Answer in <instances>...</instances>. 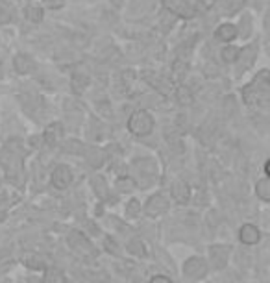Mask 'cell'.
<instances>
[{
  "instance_id": "cell-1",
  "label": "cell",
  "mask_w": 270,
  "mask_h": 283,
  "mask_svg": "<svg viewBox=\"0 0 270 283\" xmlns=\"http://www.w3.org/2000/svg\"><path fill=\"white\" fill-rule=\"evenodd\" d=\"M242 96L246 104H269L270 96V83H269V71H261L255 76V82H252L250 85H246L242 89Z\"/></svg>"
},
{
  "instance_id": "cell-2",
  "label": "cell",
  "mask_w": 270,
  "mask_h": 283,
  "mask_svg": "<svg viewBox=\"0 0 270 283\" xmlns=\"http://www.w3.org/2000/svg\"><path fill=\"white\" fill-rule=\"evenodd\" d=\"M232 254H233V246L228 245V243H213L207 246V265H209V270L213 272H222L228 268L230 261H232Z\"/></svg>"
},
{
  "instance_id": "cell-3",
  "label": "cell",
  "mask_w": 270,
  "mask_h": 283,
  "mask_svg": "<svg viewBox=\"0 0 270 283\" xmlns=\"http://www.w3.org/2000/svg\"><path fill=\"white\" fill-rule=\"evenodd\" d=\"M209 265L204 256H191L187 257L181 265V274L193 283H202L209 276Z\"/></svg>"
},
{
  "instance_id": "cell-4",
  "label": "cell",
  "mask_w": 270,
  "mask_h": 283,
  "mask_svg": "<svg viewBox=\"0 0 270 283\" xmlns=\"http://www.w3.org/2000/svg\"><path fill=\"white\" fill-rule=\"evenodd\" d=\"M128 130L135 137H148L154 132V117L146 110L133 111L128 119Z\"/></svg>"
},
{
  "instance_id": "cell-5",
  "label": "cell",
  "mask_w": 270,
  "mask_h": 283,
  "mask_svg": "<svg viewBox=\"0 0 270 283\" xmlns=\"http://www.w3.org/2000/svg\"><path fill=\"white\" fill-rule=\"evenodd\" d=\"M168 209H170V198H167L165 192H154L143 206V213L148 219H159L168 213Z\"/></svg>"
},
{
  "instance_id": "cell-6",
  "label": "cell",
  "mask_w": 270,
  "mask_h": 283,
  "mask_svg": "<svg viewBox=\"0 0 270 283\" xmlns=\"http://www.w3.org/2000/svg\"><path fill=\"white\" fill-rule=\"evenodd\" d=\"M67 243H69V246L72 248L74 252H78V254L87 256V254H93L94 252L91 237L85 235L82 229H72V231L69 233V237H67Z\"/></svg>"
},
{
  "instance_id": "cell-7",
  "label": "cell",
  "mask_w": 270,
  "mask_h": 283,
  "mask_svg": "<svg viewBox=\"0 0 270 283\" xmlns=\"http://www.w3.org/2000/svg\"><path fill=\"white\" fill-rule=\"evenodd\" d=\"M237 239L242 246H257L263 239V231L259 226H255L252 222H244L237 231Z\"/></svg>"
},
{
  "instance_id": "cell-8",
  "label": "cell",
  "mask_w": 270,
  "mask_h": 283,
  "mask_svg": "<svg viewBox=\"0 0 270 283\" xmlns=\"http://www.w3.org/2000/svg\"><path fill=\"white\" fill-rule=\"evenodd\" d=\"M72 180H74V174H72L69 165H56L52 174H50V183L57 191H65L67 187L72 183Z\"/></svg>"
},
{
  "instance_id": "cell-9",
  "label": "cell",
  "mask_w": 270,
  "mask_h": 283,
  "mask_svg": "<svg viewBox=\"0 0 270 283\" xmlns=\"http://www.w3.org/2000/svg\"><path fill=\"white\" fill-rule=\"evenodd\" d=\"M165 8L172 11L176 17L181 19H193L196 15L195 0H163Z\"/></svg>"
},
{
  "instance_id": "cell-10",
  "label": "cell",
  "mask_w": 270,
  "mask_h": 283,
  "mask_svg": "<svg viewBox=\"0 0 270 283\" xmlns=\"http://www.w3.org/2000/svg\"><path fill=\"white\" fill-rule=\"evenodd\" d=\"M124 250H126L131 257H137V259H146V257L150 256L148 245H146L144 239H141L139 235H131V237L126 239Z\"/></svg>"
},
{
  "instance_id": "cell-11",
  "label": "cell",
  "mask_w": 270,
  "mask_h": 283,
  "mask_svg": "<svg viewBox=\"0 0 270 283\" xmlns=\"http://www.w3.org/2000/svg\"><path fill=\"white\" fill-rule=\"evenodd\" d=\"M170 198L180 204V206H185L191 202L193 198V189H191V185L183 180H176V182L170 185Z\"/></svg>"
},
{
  "instance_id": "cell-12",
  "label": "cell",
  "mask_w": 270,
  "mask_h": 283,
  "mask_svg": "<svg viewBox=\"0 0 270 283\" xmlns=\"http://www.w3.org/2000/svg\"><path fill=\"white\" fill-rule=\"evenodd\" d=\"M41 278H43V283H69L65 270L59 268V266L47 265L41 270Z\"/></svg>"
},
{
  "instance_id": "cell-13",
  "label": "cell",
  "mask_w": 270,
  "mask_h": 283,
  "mask_svg": "<svg viewBox=\"0 0 270 283\" xmlns=\"http://www.w3.org/2000/svg\"><path fill=\"white\" fill-rule=\"evenodd\" d=\"M135 170L139 172V176L144 180H150V178H156V174H158V165L156 161L152 159V157H141L135 161Z\"/></svg>"
},
{
  "instance_id": "cell-14",
  "label": "cell",
  "mask_w": 270,
  "mask_h": 283,
  "mask_svg": "<svg viewBox=\"0 0 270 283\" xmlns=\"http://www.w3.org/2000/svg\"><path fill=\"white\" fill-rule=\"evenodd\" d=\"M91 189H93V192L96 194V198L108 200V196H109V185H108V182H106L104 176L94 174L93 178H91Z\"/></svg>"
},
{
  "instance_id": "cell-15",
  "label": "cell",
  "mask_w": 270,
  "mask_h": 283,
  "mask_svg": "<svg viewBox=\"0 0 270 283\" xmlns=\"http://www.w3.org/2000/svg\"><path fill=\"white\" fill-rule=\"evenodd\" d=\"M102 248L108 256L122 257V250H124V248H122V245L113 237V235H106V237L102 239Z\"/></svg>"
},
{
  "instance_id": "cell-16",
  "label": "cell",
  "mask_w": 270,
  "mask_h": 283,
  "mask_svg": "<svg viewBox=\"0 0 270 283\" xmlns=\"http://www.w3.org/2000/svg\"><path fill=\"white\" fill-rule=\"evenodd\" d=\"M22 265L32 272H41L47 266V261H45V257L37 256V254H26L22 257Z\"/></svg>"
},
{
  "instance_id": "cell-17",
  "label": "cell",
  "mask_w": 270,
  "mask_h": 283,
  "mask_svg": "<svg viewBox=\"0 0 270 283\" xmlns=\"http://www.w3.org/2000/svg\"><path fill=\"white\" fill-rule=\"evenodd\" d=\"M61 139H63V126L59 122L50 124L47 128V132H45V141L50 146H56L57 143H61Z\"/></svg>"
},
{
  "instance_id": "cell-18",
  "label": "cell",
  "mask_w": 270,
  "mask_h": 283,
  "mask_svg": "<svg viewBox=\"0 0 270 283\" xmlns=\"http://www.w3.org/2000/svg\"><path fill=\"white\" fill-rule=\"evenodd\" d=\"M115 189H117V192H121V194H131V192H135V189H137V180L131 178V176H121L115 182Z\"/></svg>"
},
{
  "instance_id": "cell-19",
  "label": "cell",
  "mask_w": 270,
  "mask_h": 283,
  "mask_svg": "<svg viewBox=\"0 0 270 283\" xmlns=\"http://www.w3.org/2000/svg\"><path fill=\"white\" fill-rule=\"evenodd\" d=\"M215 36H216V39H220V41L230 43V41H233L235 37L239 36V32H237V28L233 26V24H230V22H224V24H220V26L216 28Z\"/></svg>"
},
{
  "instance_id": "cell-20",
  "label": "cell",
  "mask_w": 270,
  "mask_h": 283,
  "mask_svg": "<svg viewBox=\"0 0 270 283\" xmlns=\"http://www.w3.org/2000/svg\"><path fill=\"white\" fill-rule=\"evenodd\" d=\"M141 213H143V206H141V202L137 198H130L126 202V206H124V217L126 219L137 220L141 217Z\"/></svg>"
},
{
  "instance_id": "cell-21",
  "label": "cell",
  "mask_w": 270,
  "mask_h": 283,
  "mask_svg": "<svg viewBox=\"0 0 270 283\" xmlns=\"http://www.w3.org/2000/svg\"><path fill=\"white\" fill-rule=\"evenodd\" d=\"M255 196L259 198L261 202H269L270 200V180L265 176V178H259L255 182Z\"/></svg>"
},
{
  "instance_id": "cell-22",
  "label": "cell",
  "mask_w": 270,
  "mask_h": 283,
  "mask_svg": "<svg viewBox=\"0 0 270 283\" xmlns=\"http://www.w3.org/2000/svg\"><path fill=\"white\" fill-rule=\"evenodd\" d=\"M85 157H87V163L91 165L93 169H100L104 165V161H106V154H104L100 148H89Z\"/></svg>"
},
{
  "instance_id": "cell-23",
  "label": "cell",
  "mask_w": 270,
  "mask_h": 283,
  "mask_svg": "<svg viewBox=\"0 0 270 283\" xmlns=\"http://www.w3.org/2000/svg\"><path fill=\"white\" fill-rule=\"evenodd\" d=\"M15 71L19 74H28L34 71V61L30 59L28 56L24 54H19L15 57Z\"/></svg>"
},
{
  "instance_id": "cell-24",
  "label": "cell",
  "mask_w": 270,
  "mask_h": 283,
  "mask_svg": "<svg viewBox=\"0 0 270 283\" xmlns=\"http://www.w3.org/2000/svg\"><path fill=\"white\" fill-rule=\"evenodd\" d=\"M89 85V76L87 74H74V80H72V87H74V91L80 94V93H84V89Z\"/></svg>"
},
{
  "instance_id": "cell-25",
  "label": "cell",
  "mask_w": 270,
  "mask_h": 283,
  "mask_svg": "<svg viewBox=\"0 0 270 283\" xmlns=\"http://www.w3.org/2000/svg\"><path fill=\"white\" fill-rule=\"evenodd\" d=\"M26 19H28L30 22H41L43 20V9L39 8V6H28L26 8Z\"/></svg>"
},
{
  "instance_id": "cell-26",
  "label": "cell",
  "mask_w": 270,
  "mask_h": 283,
  "mask_svg": "<svg viewBox=\"0 0 270 283\" xmlns=\"http://www.w3.org/2000/svg\"><path fill=\"white\" fill-rule=\"evenodd\" d=\"M239 50L241 48H237V46H226L222 50V59L226 63H233V61H237V57H239Z\"/></svg>"
},
{
  "instance_id": "cell-27",
  "label": "cell",
  "mask_w": 270,
  "mask_h": 283,
  "mask_svg": "<svg viewBox=\"0 0 270 283\" xmlns=\"http://www.w3.org/2000/svg\"><path fill=\"white\" fill-rule=\"evenodd\" d=\"M178 100L181 102L183 106H187V104L193 102V94H191V91H189L187 87H180V89H178Z\"/></svg>"
},
{
  "instance_id": "cell-28",
  "label": "cell",
  "mask_w": 270,
  "mask_h": 283,
  "mask_svg": "<svg viewBox=\"0 0 270 283\" xmlns=\"http://www.w3.org/2000/svg\"><path fill=\"white\" fill-rule=\"evenodd\" d=\"M215 4V0H195V9L196 13L198 11H207V9H211Z\"/></svg>"
},
{
  "instance_id": "cell-29",
  "label": "cell",
  "mask_w": 270,
  "mask_h": 283,
  "mask_svg": "<svg viewBox=\"0 0 270 283\" xmlns=\"http://www.w3.org/2000/svg\"><path fill=\"white\" fill-rule=\"evenodd\" d=\"M63 148H65L69 154H78V150H82V148H84V145H82V143H78L76 139H72V141H69V143H67Z\"/></svg>"
},
{
  "instance_id": "cell-30",
  "label": "cell",
  "mask_w": 270,
  "mask_h": 283,
  "mask_svg": "<svg viewBox=\"0 0 270 283\" xmlns=\"http://www.w3.org/2000/svg\"><path fill=\"white\" fill-rule=\"evenodd\" d=\"M148 283H174V280L167 274H154L148 280Z\"/></svg>"
},
{
  "instance_id": "cell-31",
  "label": "cell",
  "mask_w": 270,
  "mask_h": 283,
  "mask_svg": "<svg viewBox=\"0 0 270 283\" xmlns=\"http://www.w3.org/2000/svg\"><path fill=\"white\" fill-rule=\"evenodd\" d=\"M43 4L50 9H59L65 6V0H43Z\"/></svg>"
},
{
  "instance_id": "cell-32",
  "label": "cell",
  "mask_w": 270,
  "mask_h": 283,
  "mask_svg": "<svg viewBox=\"0 0 270 283\" xmlns=\"http://www.w3.org/2000/svg\"><path fill=\"white\" fill-rule=\"evenodd\" d=\"M24 283H43V278H41V274H30L26 280H24Z\"/></svg>"
},
{
  "instance_id": "cell-33",
  "label": "cell",
  "mask_w": 270,
  "mask_h": 283,
  "mask_svg": "<svg viewBox=\"0 0 270 283\" xmlns=\"http://www.w3.org/2000/svg\"><path fill=\"white\" fill-rule=\"evenodd\" d=\"M111 4L115 6V8H121V6H122V0H111Z\"/></svg>"
}]
</instances>
